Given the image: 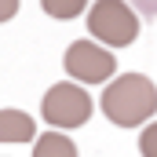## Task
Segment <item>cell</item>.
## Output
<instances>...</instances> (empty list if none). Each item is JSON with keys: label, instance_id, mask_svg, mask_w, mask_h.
Returning <instances> with one entry per match:
<instances>
[{"label": "cell", "instance_id": "9c48e42d", "mask_svg": "<svg viewBox=\"0 0 157 157\" xmlns=\"http://www.w3.org/2000/svg\"><path fill=\"white\" fill-rule=\"evenodd\" d=\"M15 15H18V0H0V22H7Z\"/></svg>", "mask_w": 157, "mask_h": 157}, {"label": "cell", "instance_id": "3957f363", "mask_svg": "<svg viewBox=\"0 0 157 157\" xmlns=\"http://www.w3.org/2000/svg\"><path fill=\"white\" fill-rule=\"evenodd\" d=\"M91 110H95V102H91V95L80 88L77 80L51 84L48 95H44V102H40V117L48 121L55 132H62V128L73 132L80 124H88L91 121Z\"/></svg>", "mask_w": 157, "mask_h": 157}, {"label": "cell", "instance_id": "6da1fadb", "mask_svg": "<svg viewBox=\"0 0 157 157\" xmlns=\"http://www.w3.org/2000/svg\"><path fill=\"white\" fill-rule=\"evenodd\" d=\"M106 121H113L117 128H139L157 113V84L146 73H124L106 84L102 99H99Z\"/></svg>", "mask_w": 157, "mask_h": 157}, {"label": "cell", "instance_id": "ba28073f", "mask_svg": "<svg viewBox=\"0 0 157 157\" xmlns=\"http://www.w3.org/2000/svg\"><path fill=\"white\" fill-rule=\"evenodd\" d=\"M139 154L143 157H157V121H150L139 132Z\"/></svg>", "mask_w": 157, "mask_h": 157}, {"label": "cell", "instance_id": "30bf717a", "mask_svg": "<svg viewBox=\"0 0 157 157\" xmlns=\"http://www.w3.org/2000/svg\"><path fill=\"white\" fill-rule=\"evenodd\" d=\"M132 4H139V11H143V15L157 18V0H132Z\"/></svg>", "mask_w": 157, "mask_h": 157}, {"label": "cell", "instance_id": "7a4b0ae2", "mask_svg": "<svg viewBox=\"0 0 157 157\" xmlns=\"http://www.w3.org/2000/svg\"><path fill=\"white\" fill-rule=\"evenodd\" d=\"M88 33L106 48H128L139 40V11L128 0H99L88 7Z\"/></svg>", "mask_w": 157, "mask_h": 157}, {"label": "cell", "instance_id": "277c9868", "mask_svg": "<svg viewBox=\"0 0 157 157\" xmlns=\"http://www.w3.org/2000/svg\"><path fill=\"white\" fill-rule=\"evenodd\" d=\"M66 73L77 84H102L117 73V59L110 48H102L99 40H73L62 55Z\"/></svg>", "mask_w": 157, "mask_h": 157}, {"label": "cell", "instance_id": "52a82bcc", "mask_svg": "<svg viewBox=\"0 0 157 157\" xmlns=\"http://www.w3.org/2000/svg\"><path fill=\"white\" fill-rule=\"evenodd\" d=\"M88 7H91L88 0H40V11H44V15H51V18H59V22L77 18L80 11H88Z\"/></svg>", "mask_w": 157, "mask_h": 157}, {"label": "cell", "instance_id": "8992f818", "mask_svg": "<svg viewBox=\"0 0 157 157\" xmlns=\"http://www.w3.org/2000/svg\"><path fill=\"white\" fill-rule=\"evenodd\" d=\"M33 157H80L77 154V143L62 132H44L40 139H33Z\"/></svg>", "mask_w": 157, "mask_h": 157}, {"label": "cell", "instance_id": "5b68a950", "mask_svg": "<svg viewBox=\"0 0 157 157\" xmlns=\"http://www.w3.org/2000/svg\"><path fill=\"white\" fill-rule=\"evenodd\" d=\"M37 121L26 110H0V143H33Z\"/></svg>", "mask_w": 157, "mask_h": 157}]
</instances>
